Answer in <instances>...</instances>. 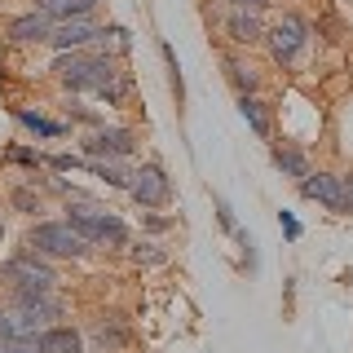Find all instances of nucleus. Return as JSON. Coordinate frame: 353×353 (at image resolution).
<instances>
[{
  "label": "nucleus",
  "instance_id": "nucleus-1",
  "mask_svg": "<svg viewBox=\"0 0 353 353\" xmlns=\"http://www.w3.org/2000/svg\"><path fill=\"white\" fill-rule=\"evenodd\" d=\"M66 221H71L93 248H124V243H128V225H124V221L110 212V208L84 199V194L66 199Z\"/></svg>",
  "mask_w": 353,
  "mask_h": 353
},
{
  "label": "nucleus",
  "instance_id": "nucleus-2",
  "mask_svg": "<svg viewBox=\"0 0 353 353\" xmlns=\"http://www.w3.org/2000/svg\"><path fill=\"white\" fill-rule=\"evenodd\" d=\"M27 248L44 252V256H62V261H80L93 243H88L71 221H36L27 234Z\"/></svg>",
  "mask_w": 353,
  "mask_h": 353
},
{
  "label": "nucleus",
  "instance_id": "nucleus-3",
  "mask_svg": "<svg viewBox=\"0 0 353 353\" xmlns=\"http://www.w3.org/2000/svg\"><path fill=\"white\" fill-rule=\"evenodd\" d=\"M0 279H5L14 292H31V296H44V292H53V283H58V274L49 270L40 256H36V248L31 252H18V256H9L5 265H0Z\"/></svg>",
  "mask_w": 353,
  "mask_h": 353
},
{
  "label": "nucleus",
  "instance_id": "nucleus-4",
  "mask_svg": "<svg viewBox=\"0 0 353 353\" xmlns=\"http://www.w3.org/2000/svg\"><path fill=\"white\" fill-rule=\"evenodd\" d=\"M265 44H270V58L279 66H292L301 58V49L309 44V22L301 14H283L270 31H265Z\"/></svg>",
  "mask_w": 353,
  "mask_h": 353
},
{
  "label": "nucleus",
  "instance_id": "nucleus-5",
  "mask_svg": "<svg viewBox=\"0 0 353 353\" xmlns=\"http://www.w3.org/2000/svg\"><path fill=\"white\" fill-rule=\"evenodd\" d=\"M128 194H132V203H141V208H159V203L172 199V181L159 163H141L128 181Z\"/></svg>",
  "mask_w": 353,
  "mask_h": 353
},
{
  "label": "nucleus",
  "instance_id": "nucleus-6",
  "mask_svg": "<svg viewBox=\"0 0 353 353\" xmlns=\"http://www.w3.org/2000/svg\"><path fill=\"white\" fill-rule=\"evenodd\" d=\"M53 71H58V80L71 88V93H93L97 58H93V53H84V49H66V53H58Z\"/></svg>",
  "mask_w": 353,
  "mask_h": 353
},
{
  "label": "nucleus",
  "instance_id": "nucleus-7",
  "mask_svg": "<svg viewBox=\"0 0 353 353\" xmlns=\"http://www.w3.org/2000/svg\"><path fill=\"white\" fill-rule=\"evenodd\" d=\"M301 194L314 199V203H323V208H331V212H349L345 176H336V172H309V176H301Z\"/></svg>",
  "mask_w": 353,
  "mask_h": 353
},
{
  "label": "nucleus",
  "instance_id": "nucleus-8",
  "mask_svg": "<svg viewBox=\"0 0 353 353\" xmlns=\"http://www.w3.org/2000/svg\"><path fill=\"white\" fill-rule=\"evenodd\" d=\"M132 141L137 137L128 128H102L84 141V154L88 159H124V154H132Z\"/></svg>",
  "mask_w": 353,
  "mask_h": 353
},
{
  "label": "nucleus",
  "instance_id": "nucleus-9",
  "mask_svg": "<svg viewBox=\"0 0 353 353\" xmlns=\"http://www.w3.org/2000/svg\"><path fill=\"white\" fill-rule=\"evenodd\" d=\"M97 31H102V27H93L88 18H66V22H58V27H53L49 44H53L58 53H66V49H88V44L97 40Z\"/></svg>",
  "mask_w": 353,
  "mask_h": 353
},
{
  "label": "nucleus",
  "instance_id": "nucleus-10",
  "mask_svg": "<svg viewBox=\"0 0 353 353\" xmlns=\"http://www.w3.org/2000/svg\"><path fill=\"white\" fill-rule=\"evenodd\" d=\"M49 36H53V18L40 14V9L9 22V40H14V44H44Z\"/></svg>",
  "mask_w": 353,
  "mask_h": 353
},
{
  "label": "nucleus",
  "instance_id": "nucleus-11",
  "mask_svg": "<svg viewBox=\"0 0 353 353\" xmlns=\"http://www.w3.org/2000/svg\"><path fill=\"white\" fill-rule=\"evenodd\" d=\"M225 31H230V40H234V44H256V40H265V27H261L256 9H230Z\"/></svg>",
  "mask_w": 353,
  "mask_h": 353
},
{
  "label": "nucleus",
  "instance_id": "nucleus-12",
  "mask_svg": "<svg viewBox=\"0 0 353 353\" xmlns=\"http://www.w3.org/2000/svg\"><path fill=\"white\" fill-rule=\"evenodd\" d=\"M36 340H40L44 353H80V345H84L75 327H44Z\"/></svg>",
  "mask_w": 353,
  "mask_h": 353
},
{
  "label": "nucleus",
  "instance_id": "nucleus-13",
  "mask_svg": "<svg viewBox=\"0 0 353 353\" xmlns=\"http://www.w3.org/2000/svg\"><path fill=\"white\" fill-rule=\"evenodd\" d=\"M40 14H49L53 22H66V18H88L97 9V0H36Z\"/></svg>",
  "mask_w": 353,
  "mask_h": 353
},
{
  "label": "nucleus",
  "instance_id": "nucleus-14",
  "mask_svg": "<svg viewBox=\"0 0 353 353\" xmlns=\"http://www.w3.org/2000/svg\"><path fill=\"white\" fill-rule=\"evenodd\" d=\"M239 115L248 119V128L256 132V137H270V128H274V124H270V106H265L256 93H243V97H239Z\"/></svg>",
  "mask_w": 353,
  "mask_h": 353
},
{
  "label": "nucleus",
  "instance_id": "nucleus-15",
  "mask_svg": "<svg viewBox=\"0 0 353 353\" xmlns=\"http://www.w3.org/2000/svg\"><path fill=\"white\" fill-rule=\"evenodd\" d=\"M274 168H279L283 176H296V181H301V176H309V159L296 146H279L274 150Z\"/></svg>",
  "mask_w": 353,
  "mask_h": 353
},
{
  "label": "nucleus",
  "instance_id": "nucleus-16",
  "mask_svg": "<svg viewBox=\"0 0 353 353\" xmlns=\"http://www.w3.org/2000/svg\"><path fill=\"white\" fill-rule=\"evenodd\" d=\"M225 80L239 88V97L243 93H256V71H252V66H243L239 58H225Z\"/></svg>",
  "mask_w": 353,
  "mask_h": 353
},
{
  "label": "nucleus",
  "instance_id": "nucleus-17",
  "mask_svg": "<svg viewBox=\"0 0 353 353\" xmlns=\"http://www.w3.org/2000/svg\"><path fill=\"white\" fill-rule=\"evenodd\" d=\"M93 172L102 176L106 185H119V190H128V181H132V172L124 163H115V159H93Z\"/></svg>",
  "mask_w": 353,
  "mask_h": 353
},
{
  "label": "nucleus",
  "instance_id": "nucleus-18",
  "mask_svg": "<svg viewBox=\"0 0 353 353\" xmlns=\"http://www.w3.org/2000/svg\"><path fill=\"white\" fill-rule=\"evenodd\" d=\"M14 115H18V124H27L31 132H40V137H62V124H53V119L36 115V110H27V106H18Z\"/></svg>",
  "mask_w": 353,
  "mask_h": 353
},
{
  "label": "nucleus",
  "instance_id": "nucleus-19",
  "mask_svg": "<svg viewBox=\"0 0 353 353\" xmlns=\"http://www.w3.org/2000/svg\"><path fill=\"white\" fill-rule=\"evenodd\" d=\"M5 159H9V163H27V168H40L44 154H40V150H27V146H9Z\"/></svg>",
  "mask_w": 353,
  "mask_h": 353
},
{
  "label": "nucleus",
  "instance_id": "nucleus-20",
  "mask_svg": "<svg viewBox=\"0 0 353 353\" xmlns=\"http://www.w3.org/2000/svg\"><path fill=\"white\" fill-rule=\"evenodd\" d=\"M0 353H44V349L36 336H27V340H0Z\"/></svg>",
  "mask_w": 353,
  "mask_h": 353
},
{
  "label": "nucleus",
  "instance_id": "nucleus-21",
  "mask_svg": "<svg viewBox=\"0 0 353 353\" xmlns=\"http://www.w3.org/2000/svg\"><path fill=\"white\" fill-rule=\"evenodd\" d=\"M9 199H14L18 212H40V194H31V190H14Z\"/></svg>",
  "mask_w": 353,
  "mask_h": 353
},
{
  "label": "nucleus",
  "instance_id": "nucleus-22",
  "mask_svg": "<svg viewBox=\"0 0 353 353\" xmlns=\"http://www.w3.org/2000/svg\"><path fill=\"white\" fill-rule=\"evenodd\" d=\"M0 340H22L18 323H14V309H0Z\"/></svg>",
  "mask_w": 353,
  "mask_h": 353
},
{
  "label": "nucleus",
  "instance_id": "nucleus-23",
  "mask_svg": "<svg viewBox=\"0 0 353 353\" xmlns=\"http://www.w3.org/2000/svg\"><path fill=\"white\" fill-rule=\"evenodd\" d=\"M279 225H283V234H287V239H301V221H296L292 212H279Z\"/></svg>",
  "mask_w": 353,
  "mask_h": 353
},
{
  "label": "nucleus",
  "instance_id": "nucleus-24",
  "mask_svg": "<svg viewBox=\"0 0 353 353\" xmlns=\"http://www.w3.org/2000/svg\"><path fill=\"white\" fill-rule=\"evenodd\" d=\"M80 163H84V159H75V154H58V159H53V168L66 172V168H80Z\"/></svg>",
  "mask_w": 353,
  "mask_h": 353
},
{
  "label": "nucleus",
  "instance_id": "nucleus-25",
  "mask_svg": "<svg viewBox=\"0 0 353 353\" xmlns=\"http://www.w3.org/2000/svg\"><path fill=\"white\" fill-rule=\"evenodd\" d=\"M230 5H234V9H256V14H261V9L270 5V0H230Z\"/></svg>",
  "mask_w": 353,
  "mask_h": 353
},
{
  "label": "nucleus",
  "instance_id": "nucleus-26",
  "mask_svg": "<svg viewBox=\"0 0 353 353\" xmlns=\"http://www.w3.org/2000/svg\"><path fill=\"white\" fill-rule=\"evenodd\" d=\"M345 199H349V212H353V176H345Z\"/></svg>",
  "mask_w": 353,
  "mask_h": 353
},
{
  "label": "nucleus",
  "instance_id": "nucleus-27",
  "mask_svg": "<svg viewBox=\"0 0 353 353\" xmlns=\"http://www.w3.org/2000/svg\"><path fill=\"white\" fill-rule=\"evenodd\" d=\"M0 239H5V230H0Z\"/></svg>",
  "mask_w": 353,
  "mask_h": 353
}]
</instances>
